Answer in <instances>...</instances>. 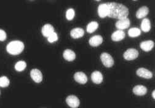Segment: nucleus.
Returning a JSON list of instances; mask_svg holds the SVG:
<instances>
[{"label": "nucleus", "instance_id": "1", "mask_svg": "<svg viewBox=\"0 0 155 108\" xmlns=\"http://www.w3.org/2000/svg\"><path fill=\"white\" fill-rule=\"evenodd\" d=\"M107 5L108 7L109 12L108 16L109 17L118 20L127 18L129 12L126 6L117 3H108Z\"/></svg>", "mask_w": 155, "mask_h": 108}, {"label": "nucleus", "instance_id": "2", "mask_svg": "<svg viewBox=\"0 0 155 108\" xmlns=\"http://www.w3.org/2000/svg\"><path fill=\"white\" fill-rule=\"evenodd\" d=\"M25 47L24 44L20 41H13L10 42L6 47L7 52L12 56H17L22 52Z\"/></svg>", "mask_w": 155, "mask_h": 108}, {"label": "nucleus", "instance_id": "3", "mask_svg": "<svg viewBox=\"0 0 155 108\" xmlns=\"http://www.w3.org/2000/svg\"><path fill=\"white\" fill-rule=\"evenodd\" d=\"M139 52L137 49L130 48L128 49L124 53L123 57L125 60L130 61L136 59L139 57Z\"/></svg>", "mask_w": 155, "mask_h": 108}, {"label": "nucleus", "instance_id": "4", "mask_svg": "<svg viewBox=\"0 0 155 108\" xmlns=\"http://www.w3.org/2000/svg\"><path fill=\"white\" fill-rule=\"evenodd\" d=\"M101 60L103 65L107 68H111L114 65V60L109 53L104 52L101 56Z\"/></svg>", "mask_w": 155, "mask_h": 108}, {"label": "nucleus", "instance_id": "5", "mask_svg": "<svg viewBox=\"0 0 155 108\" xmlns=\"http://www.w3.org/2000/svg\"><path fill=\"white\" fill-rule=\"evenodd\" d=\"M66 103L71 108H77L80 104V100L75 95H69L67 97Z\"/></svg>", "mask_w": 155, "mask_h": 108}, {"label": "nucleus", "instance_id": "6", "mask_svg": "<svg viewBox=\"0 0 155 108\" xmlns=\"http://www.w3.org/2000/svg\"><path fill=\"white\" fill-rule=\"evenodd\" d=\"M30 76L33 81L40 83L43 81V75L41 71L38 69H33L30 72Z\"/></svg>", "mask_w": 155, "mask_h": 108}, {"label": "nucleus", "instance_id": "7", "mask_svg": "<svg viewBox=\"0 0 155 108\" xmlns=\"http://www.w3.org/2000/svg\"><path fill=\"white\" fill-rule=\"evenodd\" d=\"M130 25V20L128 19V18H126V19L118 20L117 22H116L115 26L118 30L123 31V30L128 28Z\"/></svg>", "mask_w": 155, "mask_h": 108}, {"label": "nucleus", "instance_id": "8", "mask_svg": "<svg viewBox=\"0 0 155 108\" xmlns=\"http://www.w3.org/2000/svg\"><path fill=\"white\" fill-rule=\"evenodd\" d=\"M136 73L138 76L147 79H151L153 77V74L148 69L143 68H140L138 69L136 71Z\"/></svg>", "mask_w": 155, "mask_h": 108}, {"label": "nucleus", "instance_id": "9", "mask_svg": "<svg viewBox=\"0 0 155 108\" xmlns=\"http://www.w3.org/2000/svg\"><path fill=\"white\" fill-rule=\"evenodd\" d=\"M74 80L80 84H85L87 82V76L83 72H77L74 75Z\"/></svg>", "mask_w": 155, "mask_h": 108}, {"label": "nucleus", "instance_id": "10", "mask_svg": "<svg viewBox=\"0 0 155 108\" xmlns=\"http://www.w3.org/2000/svg\"><path fill=\"white\" fill-rule=\"evenodd\" d=\"M126 37V34L123 30H116L111 34V40L113 41L118 42L123 40Z\"/></svg>", "mask_w": 155, "mask_h": 108}, {"label": "nucleus", "instance_id": "11", "mask_svg": "<svg viewBox=\"0 0 155 108\" xmlns=\"http://www.w3.org/2000/svg\"><path fill=\"white\" fill-rule=\"evenodd\" d=\"M103 43V38L101 35H95L89 39V43L92 47H97Z\"/></svg>", "mask_w": 155, "mask_h": 108}, {"label": "nucleus", "instance_id": "12", "mask_svg": "<svg viewBox=\"0 0 155 108\" xmlns=\"http://www.w3.org/2000/svg\"><path fill=\"white\" fill-rule=\"evenodd\" d=\"M147 92V88L145 86L138 85L135 86L133 88V93L137 96H143Z\"/></svg>", "mask_w": 155, "mask_h": 108}, {"label": "nucleus", "instance_id": "13", "mask_svg": "<svg viewBox=\"0 0 155 108\" xmlns=\"http://www.w3.org/2000/svg\"><path fill=\"white\" fill-rule=\"evenodd\" d=\"M103 75L100 71H94L91 75L92 81L96 84H100L103 81Z\"/></svg>", "mask_w": 155, "mask_h": 108}, {"label": "nucleus", "instance_id": "14", "mask_svg": "<svg viewBox=\"0 0 155 108\" xmlns=\"http://www.w3.org/2000/svg\"><path fill=\"white\" fill-rule=\"evenodd\" d=\"M84 34V31L81 28H75L71 30L70 35L73 39L82 38Z\"/></svg>", "mask_w": 155, "mask_h": 108}, {"label": "nucleus", "instance_id": "15", "mask_svg": "<svg viewBox=\"0 0 155 108\" xmlns=\"http://www.w3.org/2000/svg\"><path fill=\"white\" fill-rule=\"evenodd\" d=\"M108 7L107 3L101 4L98 8V14L101 18H105L108 15Z\"/></svg>", "mask_w": 155, "mask_h": 108}, {"label": "nucleus", "instance_id": "16", "mask_svg": "<svg viewBox=\"0 0 155 108\" xmlns=\"http://www.w3.org/2000/svg\"><path fill=\"white\" fill-rule=\"evenodd\" d=\"M140 48L145 52H149L151 50L154 46V43L151 40H147L145 41H143L140 44Z\"/></svg>", "mask_w": 155, "mask_h": 108}, {"label": "nucleus", "instance_id": "17", "mask_svg": "<svg viewBox=\"0 0 155 108\" xmlns=\"http://www.w3.org/2000/svg\"><path fill=\"white\" fill-rule=\"evenodd\" d=\"M63 57L68 62H72L76 59L75 53L71 49H66L63 53Z\"/></svg>", "mask_w": 155, "mask_h": 108}, {"label": "nucleus", "instance_id": "18", "mask_svg": "<svg viewBox=\"0 0 155 108\" xmlns=\"http://www.w3.org/2000/svg\"><path fill=\"white\" fill-rule=\"evenodd\" d=\"M54 32V28L51 24L45 25L41 30V33L45 37L48 38L49 36Z\"/></svg>", "mask_w": 155, "mask_h": 108}, {"label": "nucleus", "instance_id": "19", "mask_svg": "<svg viewBox=\"0 0 155 108\" xmlns=\"http://www.w3.org/2000/svg\"><path fill=\"white\" fill-rule=\"evenodd\" d=\"M149 12V9L147 6H142L138 9L136 12V17L137 19H143L145 17Z\"/></svg>", "mask_w": 155, "mask_h": 108}, {"label": "nucleus", "instance_id": "20", "mask_svg": "<svg viewBox=\"0 0 155 108\" xmlns=\"http://www.w3.org/2000/svg\"><path fill=\"white\" fill-rule=\"evenodd\" d=\"M141 29L143 32H148L151 30V23L148 19H143L141 24Z\"/></svg>", "mask_w": 155, "mask_h": 108}, {"label": "nucleus", "instance_id": "21", "mask_svg": "<svg viewBox=\"0 0 155 108\" xmlns=\"http://www.w3.org/2000/svg\"><path fill=\"white\" fill-rule=\"evenodd\" d=\"M98 28H99V24L95 21H92V22H91L87 25V28H86V30H87V33H92Z\"/></svg>", "mask_w": 155, "mask_h": 108}, {"label": "nucleus", "instance_id": "22", "mask_svg": "<svg viewBox=\"0 0 155 108\" xmlns=\"http://www.w3.org/2000/svg\"><path fill=\"white\" fill-rule=\"evenodd\" d=\"M141 34V30L138 28H132L128 31V35L131 38H136Z\"/></svg>", "mask_w": 155, "mask_h": 108}, {"label": "nucleus", "instance_id": "23", "mask_svg": "<svg viewBox=\"0 0 155 108\" xmlns=\"http://www.w3.org/2000/svg\"><path fill=\"white\" fill-rule=\"evenodd\" d=\"M27 67V63L24 61H18L15 65V69L17 71H23Z\"/></svg>", "mask_w": 155, "mask_h": 108}, {"label": "nucleus", "instance_id": "24", "mask_svg": "<svg viewBox=\"0 0 155 108\" xmlns=\"http://www.w3.org/2000/svg\"><path fill=\"white\" fill-rule=\"evenodd\" d=\"M10 84V81L6 76H2L0 78V87H7Z\"/></svg>", "mask_w": 155, "mask_h": 108}, {"label": "nucleus", "instance_id": "25", "mask_svg": "<svg viewBox=\"0 0 155 108\" xmlns=\"http://www.w3.org/2000/svg\"><path fill=\"white\" fill-rule=\"evenodd\" d=\"M75 16L74 10L73 9H69L66 12V18L68 21H71L74 19Z\"/></svg>", "mask_w": 155, "mask_h": 108}, {"label": "nucleus", "instance_id": "26", "mask_svg": "<svg viewBox=\"0 0 155 108\" xmlns=\"http://www.w3.org/2000/svg\"><path fill=\"white\" fill-rule=\"evenodd\" d=\"M58 39H59V37H58L57 34L55 32H54L48 38V41L50 43H53L54 42H56Z\"/></svg>", "mask_w": 155, "mask_h": 108}, {"label": "nucleus", "instance_id": "27", "mask_svg": "<svg viewBox=\"0 0 155 108\" xmlns=\"http://www.w3.org/2000/svg\"><path fill=\"white\" fill-rule=\"evenodd\" d=\"M7 38L6 33L3 30L0 29V41H4Z\"/></svg>", "mask_w": 155, "mask_h": 108}, {"label": "nucleus", "instance_id": "28", "mask_svg": "<svg viewBox=\"0 0 155 108\" xmlns=\"http://www.w3.org/2000/svg\"><path fill=\"white\" fill-rule=\"evenodd\" d=\"M152 97L154 99L155 98V91H153V92H152Z\"/></svg>", "mask_w": 155, "mask_h": 108}, {"label": "nucleus", "instance_id": "29", "mask_svg": "<svg viewBox=\"0 0 155 108\" xmlns=\"http://www.w3.org/2000/svg\"><path fill=\"white\" fill-rule=\"evenodd\" d=\"M0 94H1V92H0Z\"/></svg>", "mask_w": 155, "mask_h": 108}]
</instances>
